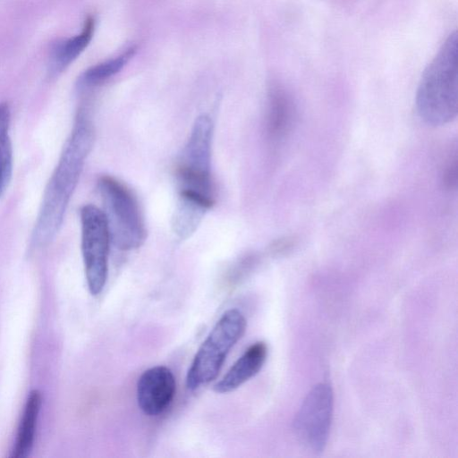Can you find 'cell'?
I'll return each mask as SVG.
<instances>
[{
	"label": "cell",
	"mask_w": 458,
	"mask_h": 458,
	"mask_svg": "<svg viewBox=\"0 0 458 458\" xmlns=\"http://www.w3.org/2000/svg\"><path fill=\"white\" fill-rule=\"evenodd\" d=\"M94 135L90 120L83 111H81L57 165L47 184L32 232V241L35 244L46 245L57 233L86 158L93 146Z\"/></svg>",
	"instance_id": "1"
},
{
	"label": "cell",
	"mask_w": 458,
	"mask_h": 458,
	"mask_svg": "<svg viewBox=\"0 0 458 458\" xmlns=\"http://www.w3.org/2000/svg\"><path fill=\"white\" fill-rule=\"evenodd\" d=\"M213 122L199 115L182 149L176 169L178 200L175 208L204 216L214 203L211 180Z\"/></svg>",
	"instance_id": "2"
},
{
	"label": "cell",
	"mask_w": 458,
	"mask_h": 458,
	"mask_svg": "<svg viewBox=\"0 0 458 458\" xmlns=\"http://www.w3.org/2000/svg\"><path fill=\"white\" fill-rule=\"evenodd\" d=\"M457 33L446 38L424 71L417 92L420 117L432 125L449 123L457 114Z\"/></svg>",
	"instance_id": "3"
},
{
	"label": "cell",
	"mask_w": 458,
	"mask_h": 458,
	"mask_svg": "<svg viewBox=\"0 0 458 458\" xmlns=\"http://www.w3.org/2000/svg\"><path fill=\"white\" fill-rule=\"evenodd\" d=\"M111 243L121 250L139 248L146 239V227L137 198L123 182L109 175L98 179Z\"/></svg>",
	"instance_id": "4"
},
{
	"label": "cell",
	"mask_w": 458,
	"mask_h": 458,
	"mask_svg": "<svg viewBox=\"0 0 458 458\" xmlns=\"http://www.w3.org/2000/svg\"><path fill=\"white\" fill-rule=\"evenodd\" d=\"M246 325L245 317L237 309H230L221 316L194 356L186 377L188 389L196 390L216 377L230 350L243 335Z\"/></svg>",
	"instance_id": "5"
},
{
	"label": "cell",
	"mask_w": 458,
	"mask_h": 458,
	"mask_svg": "<svg viewBox=\"0 0 458 458\" xmlns=\"http://www.w3.org/2000/svg\"><path fill=\"white\" fill-rule=\"evenodd\" d=\"M81 224L86 281L89 293L96 296L106 283L111 238L102 209L92 204L81 208Z\"/></svg>",
	"instance_id": "6"
},
{
	"label": "cell",
	"mask_w": 458,
	"mask_h": 458,
	"mask_svg": "<svg viewBox=\"0 0 458 458\" xmlns=\"http://www.w3.org/2000/svg\"><path fill=\"white\" fill-rule=\"evenodd\" d=\"M334 411V393L327 383L312 387L293 420V429L298 441L313 453L327 446Z\"/></svg>",
	"instance_id": "7"
},
{
	"label": "cell",
	"mask_w": 458,
	"mask_h": 458,
	"mask_svg": "<svg viewBox=\"0 0 458 458\" xmlns=\"http://www.w3.org/2000/svg\"><path fill=\"white\" fill-rule=\"evenodd\" d=\"M176 392L173 372L165 366L145 370L137 382V403L148 416H158L171 405Z\"/></svg>",
	"instance_id": "8"
},
{
	"label": "cell",
	"mask_w": 458,
	"mask_h": 458,
	"mask_svg": "<svg viewBox=\"0 0 458 458\" xmlns=\"http://www.w3.org/2000/svg\"><path fill=\"white\" fill-rule=\"evenodd\" d=\"M267 356L264 342L252 344L235 361L226 374L213 387L218 394L232 392L256 376L262 369Z\"/></svg>",
	"instance_id": "9"
},
{
	"label": "cell",
	"mask_w": 458,
	"mask_h": 458,
	"mask_svg": "<svg viewBox=\"0 0 458 458\" xmlns=\"http://www.w3.org/2000/svg\"><path fill=\"white\" fill-rule=\"evenodd\" d=\"M40 405V393L38 390H32L27 398L23 409L16 440L11 454L12 458H24L30 453L34 443Z\"/></svg>",
	"instance_id": "10"
},
{
	"label": "cell",
	"mask_w": 458,
	"mask_h": 458,
	"mask_svg": "<svg viewBox=\"0 0 458 458\" xmlns=\"http://www.w3.org/2000/svg\"><path fill=\"white\" fill-rule=\"evenodd\" d=\"M292 120V106L285 94L273 89L269 94L267 115V131L270 140L276 141L288 131Z\"/></svg>",
	"instance_id": "11"
},
{
	"label": "cell",
	"mask_w": 458,
	"mask_h": 458,
	"mask_svg": "<svg viewBox=\"0 0 458 458\" xmlns=\"http://www.w3.org/2000/svg\"><path fill=\"white\" fill-rule=\"evenodd\" d=\"M95 30V19L89 16L80 34L65 40L55 50L53 61L55 71H62L75 60L89 44Z\"/></svg>",
	"instance_id": "12"
},
{
	"label": "cell",
	"mask_w": 458,
	"mask_h": 458,
	"mask_svg": "<svg viewBox=\"0 0 458 458\" xmlns=\"http://www.w3.org/2000/svg\"><path fill=\"white\" fill-rule=\"evenodd\" d=\"M11 109L0 103V198L5 193L13 174V149L9 137Z\"/></svg>",
	"instance_id": "13"
},
{
	"label": "cell",
	"mask_w": 458,
	"mask_h": 458,
	"mask_svg": "<svg viewBox=\"0 0 458 458\" xmlns=\"http://www.w3.org/2000/svg\"><path fill=\"white\" fill-rule=\"evenodd\" d=\"M135 52L136 47H131L119 55L89 68L81 75L80 84L82 87H94L103 83L118 73Z\"/></svg>",
	"instance_id": "14"
},
{
	"label": "cell",
	"mask_w": 458,
	"mask_h": 458,
	"mask_svg": "<svg viewBox=\"0 0 458 458\" xmlns=\"http://www.w3.org/2000/svg\"><path fill=\"white\" fill-rule=\"evenodd\" d=\"M443 184L447 190H454L457 185V157L456 154L445 166L443 174Z\"/></svg>",
	"instance_id": "15"
},
{
	"label": "cell",
	"mask_w": 458,
	"mask_h": 458,
	"mask_svg": "<svg viewBox=\"0 0 458 458\" xmlns=\"http://www.w3.org/2000/svg\"><path fill=\"white\" fill-rule=\"evenodd\" d=\"M295 244V241L293 238L284 237L276 240L273 242L270 247L271 253L281 255L290 251Z\"/></svg>",
	"instance_id": "16"
}]
</instances>
